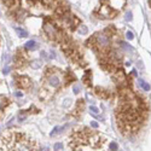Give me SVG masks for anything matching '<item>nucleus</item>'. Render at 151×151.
<instances>
[{"label": "nucleus", "instance_id": "nucleus-1", "mask_svg": "<svg viewBox=\"0 0 151 151\" xmlns=\"http://www.w3.org/2000/svg\"><path fill=\"white\" fill-rule=\"evenodd\" d=\"M95 40H97V45L102 48L108 47L110 45V39L108 38L105 34H103V33H98L97 36H95Z\"/></svg>", "mask_w": 151, "mask_h": 151}, {"label": "nucleus", "instance_id": "nucleus-2", "mask_svg": "<svg viewBox=\"0 0 151 151\" xmlns=\"http://www.w3.org/2000/svg\"><path fill=\"white\" fill-rule=\"evenodd\" d=\"M44 30H45V33H46V35H47L48 38L56 39L57 30H56V27H55L53 24H51V23H45V26H44Z\"/></svg>", "mask_w": 151, "mask_h": 151}, {"label": "nucleus", "instance_id": "nucleus-3", "mask_svg": "<svg viewBox=\"0 0 151 151\" xmlns=\"http://www.w3.org/2000/svg\"><path fill=\"white\" fill-rule=\"evenodd\" d=\"M47 84L51 86V87H58V86L60 85V79H59V76H58V75L52 74V75L48 76Z\"/></svg>", "mask_w": 151, "mask_h": 151}, {"label": "nucleus", "instance_id": "nucleus-4", "mask_svg": "<svg viewBox=\"0 0 151 151\" xmlns=\"http://www.w3.org/2000/svg\"><path fill=\"white\" fill-rule=\"evenodd\" d=\"M69 127H70V123H68V124L63 126V127H60V126H57V127H55V128H53V131L50 133V135H51V137H57L58 134H60V133L63 132V131H65L66 128H69Z\"/></svg>", "mask_w": 151, "mask_h": 151}, {"label": "nucleus", "instance_id": "nucleus-5", "mask_svg": "<svg viewBox=\"0 0 151 151\" xmlns=\"http://www.w3.org/2000/svg\"><path fill=\"white\" fill-rule=\"evenodd\" d=\"M124 1H126V0H110V4H111L113 7L121 9L123 5H124Z\"/></svg>", "mask_w": 151, "mask_h": 151}, {"label": "nucleus", "instance_id": "nucleus-6", "mask_svg": "<svg viewBox=\"0 0 151 151\" xmlns=\"http://www.w3.org/2000/svg\"><path fill=\"white\" fill-rule=\"evenodd\" d=\"M26 48L27 50H36L38 48V44H36V41H34V40H29L26 42Z\"/></svg>", "mask_w": 151, "mask_h": 151}, {"label": "nucleus", "instance_id": "nucleus-7", "mask_svg": "<svg viewBox=\"0 0 151 151\" xmlns=\"http://www.w3.org/2000/svg\"><path fill=\"white\" fill-rule=\"evenodd\" d=\"M100 16H103V17H111L110 16V9L108 6H103L100 9Z\"/></svg>", "mask_w": 151, "mask_h": 151}, {"label": "nucleus", "instance_id": "nucleus-8", "mask_svg": "<svg viewBox=\"0 0 151 151\" xmlns=\"http://www.w3.org/2000/svg\"><path fill=\"white\" fill-rule=\"evenodd\" d=\"M138 82H139V85L143 87V90H144V91H146V92H148V91H150V85H149L148 82H145V81L142 80V79H139V80H138Z\"/></svg>", "mask_w": 151, "mask_h": 151}, {"label": "nucleus", "instance_id": "nucleus-9", "mask_svg": "<svg viewBox=\"0 0 151 151\" xmlns=\"http://www.w3.org/2000/svg\"><path fill=\"white\" fill-rule=\"evenodd\" d=\"M17 151H29V146H27L23 142L17 144Z\"/></svg>", "mask_w": 151, "mask_h": 151}, {"label": "nucleus", "instance_id": "nucleus-10", "mask_svg": "<svg viewBox=\"0 0 151 151\" xmlns=\"http://www.w3.org/2000/svg\"><path fill=\"white\" fill-rule=\"evenodd\" d=\"M121 47L126 51V52H131V53H133L134 52V50H133V47H131L128 44H126V42H121Z\"/></svg>", "mask_w": 151, "mask_h": 151}, {"label": "nucleus", "instance_id": "nucleus-11", "mask_svg": "<svg viewBox=\"0 0 151 151\" xmlns=\"http://www.w3.org/2000/svg\"><path fill=\"white\" fill-rule=\"evenodd\" d=\"M16 31H17L18 36H21V38H26V36L28 35V33H27L24 29H22V28H16Z\"/></svg>", "mask_w": 151, "mask_h": 151}, {"label": "nucleus", "instance_id": "nucleus-12", "mask_svg": "<svg viewBox=\"0 0 151 151\" xmlns=\"http://www.w3.org/2000/svg\"><path fill=\"white\" fill-rule=\"evenodd\" d=\"M30 66H31L33 69H40V68H41V62L38 60V59H35V60H33V62H31Z\"/></svg>", "mask_w": 151, "mask_h": 151}, {"label": "nucleus", "instance_id": "nucleus-13", "mask_svg": "<svg viewBox=\"0 0 151 151\" xmlns=\"http://www.w3.org/2000/svg\"><path fill=\"white\" fill-rule=\"evenodd\" d=\"M79 33L81 34V35H86L87 33H88V29L86 26H81L80 28H79Z\"/></svg>", "mask_w": 151, "mask_h": 151}, {"label": "nucleus", "instance_id": "nucleus-14", "mask_svg": "<svg viewBox=\"0 0 151 151\" xmlns=\"http://www.w3.org/2000/svg\"><path fill=\"white\" fill-rule=\"evenodd\" d=\"M90 111H91V114H92V115H94V116H97V115L99 114L98 108H95L94 105H91V106H90Z\"/></svg>", "mask_w": 151, "mask_h": 151}, {"label": "nucleus", "instance_id": "nucleus-15", "mask_svg": "<svg viewBox=\"0 0 151 151\" xmlns=\"http://www.w3.org/2000/svg\"><path fill=\"white\" fill-rule=\"evenodd\" d=\"M53 149H55V151H63V144L62 143H57V144H55Z\"/></svg>", "mask_w": 151, "mask_h": 151}, {"label": "nucleus", "instance_id": "nucleus-16", "mask_svg": "<svg viewBox=\"0 0 151 151\" xmlns=\"http://www.w3.org/2000/svg\"><path fill=\"white\" fill-rule=\"evenodd\" d=\"M2 62H4V64H5V65H7V64H9V62H10V55H9V53H5V55H4Z\"/></svg>", "mask_w": 151, "mask_h": 151}, {"label": "nucleus", "instance_id": "nucleus-17", "mask_svg": "<svg viewBox=\"0 0 151 151\" xmlns=\"http://www.w3.org/2000/svg\"><path fill=\"white\" fill-rule=\"evenodd\" d=\"M126 21H132V18H133V16H132V12L131 11H127L126 12Z\"/></svg>", "mask_w": 151, "mask_h": 151}, {"label": "nucleus", "instance_id": "nucleus-18", "mask_svg": "<svg viewBox=\"0 0 151 151\" xmlns=\"http://www.w3.org/2000/svg\"><path fill=\"white\" fill-rule=\"evenodd\" d=\"M126 38L128 39V40H133V38H134V35H133V33H132V31H129V30H128V31L126 33Z\"/></svg>", "mask_w": 151, "mask_h": 151}, {"label": "nucleus", "instance_id": "nucleus-19", "mask_svg": "<svg viewBox=\"0 0 151 151\" xmlns=\"http://www.w3.org/2000/svg\"><path fill=\"white\" fill-rule=\"evenodd\" d=\"M80 90H81V88H80V86H79V85H75L74 87H73V92H74L75 94L80 93Z\"/></svg>", "mask_w": 151, "mask_h": 151}, {"label": "nucleus", "instance_id": "nucleus-20", "mask_svg": "<svg viewBox=\"0 0 151 151\" xmlns=\"http://www.w3.org/2000/svg\"><path fill=\"white\" fill-rule=\"evenodd\" d=\"M70 103H71V99H70V98H66V99H64V104H63V106H64V108H68V106L70 105Z\"/></svg>", "mask_w": 151, "mask_h": 151}, {"label": "nucleus", "instance_id": "nucleus-21", "mask_svg": "<svg viewBox=\"0 0 151 151\" xmlns=\"http://www.w3.org/2000/svg\"><path fill=\"white\" fill-rule=\"evenodd\" d=\"M110 150L117 151V144H116V143H110Z\"/></svg>", "mask_w": 151, "mask_h": 151}, {"label": "nucleus", "instance_id": "nucleus-22", "mask_svg": "<svg viewBox=\"0 0 151 151\" xmlns=\"http://www.w3.org/2000/svg\"><path fill=\"white\" fill-rule=\"evenodd\" d=\"M2 2H4L5 5H7V6H11V5L13 4V0H2Z\"/></svg>", "mask_w": 151, "mask_h": 151}, {"label": "nucleus", "instance_id": "nucleus-23", "mask_svg": "<svg viewBox=\"0 0 151 151\" xmlns=\"http://www.w3.org/2000/svg\"><path fill=\"white\" fill-rule=\"evenodd\" d=\"M41 57H42L45 60H48V59H50V58H48V56H47V53H46L45 51H42V52H41Z\"/></svg>", "mask_w": 151, "mask_h": 151}, {"label": "nucleus", "instance_id": "nucleus-24", "mask_svg": "<svg viewBox=\"0 0 151 151\" xmlns=\"http://www.w3.org/2000/svg\"><path fill=\"white\" fill-rule=\"evenodd\" d=\"M2 73L6 75V74H9L10 73V66L9 65H5V68H4V70H2Z\"/></svg>", "mask_w": 151, "mask_h": 151}, {"label": "nucleus", "instance_id": "nucleus-25", "mask_svg": "<svg viewBox=\"0 0 151 151\" xmlns=\"http://www.w3.org/2000/svg\"><path fill=\"white\" fill-rule=\"evenodd\" d=\"M15 95H16V97H17V98H22V97H23V93H22V92H16V93H15Z\"/></svg>", "mask_w": 151, "mask_h": 151}, {"label": "nucleus", "instance_id": "nucleus-26", "mask_svg": "<svg viewBox=\"0 0 151 151\" xmlns=\"http://www.w3.org/2000/svg\"><path fill=\"white\" fill-rule=\"evenodd\" d=\"M91 126H92L93 128H97V127H98V123L95 122V121H91Z\"/></svg>", "mask_w": 151, "mask_h": 151}, {"label": "nucleus", "instance_id": "nucleus-27", "mask_svg": "<svg viewBox=\"0 0 151 151\" xmlns=\"http://www.w3.org/2000/svg\"><path fill=\"white\" fill-rule=\"evenodd\" d=\"M48 58H56V53H55V51H51V55Z\"/></svg>", "mask_w": 151, "mask_h": 151}, {"label": "nucleus", "instance_id": "nucleus-28", "mask_svg": "<svg viewBox=\"0 0 151 151\" xmlns=\"http://www.w3.org/2000/svg\"><path fill=\"white\" fill-rule=\"evenodd\" d=\"M18 120L21 121V122H22V121H24V120H26V116H22V115H21V116L18 117Z\"/></svg>", "mask_w": 151, "mask_h": 151}, {"label": "nucleus", "instance_id": "nucleus-29", "mask_svg": "<svg viewBox=\"0 0 151 151\" xmlns=\"http://www.w3.org/2000/svg\"><path fill=\"white\" fill-rule=\"evenodd\" d=\"M42 151H48V148H44V150Z\"/></svg>", "mask_w": 151, "mask_h": 151}]
</instances>
